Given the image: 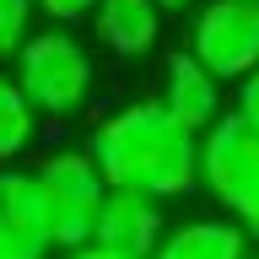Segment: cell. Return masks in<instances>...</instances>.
<instances>
[{
    "label": "cell",
    "mask_w": 259,
    "mask_h": 259,
    "mask_svg": "<svg viewBox=\"0 0 259 259\" xmlns=\"http://www.w3.org/2000/svg\"><path fill=\"white\" fill-rule=\"evenodd\" d=\"M162 11H184V6H200V0H157Z\"/></svg>",
    "instance_id": "17"
},
{
    "label": "cell",
    "mask_w": 259,
    "mask_h": 259,
    "mask_svg": "<svg viewBox=\"0 0 259 259\" xmlns=\"http://www.w3.org/2000/svg\"><path fill=\"white\" fill-rule=\"evenodd\" d=\"M54 259H130V254H113V248H103V243H76V248H54Z\"/></svg>",
    "instance_id": "16"
},
{
    "label": "cell",
    "mask_w": 259,
    "mask_h": 259,
    "mask_svg": "<svg viewBox=\"0 0 259 259\" xmlns=\"http://www.w3.org/2000/svg\"><path fill=\"white\" fill-rule=\"evenodd\" d=\"M254 243L238 216H194V222L167 227L151 259H248Z\"/></svg>",
    "instance_id": "10"
},
{
    "label": "cell",
    "mask_w": 259,
    "mask_h": 259,
    "mask_svg": "<svg viewBox=\"0 0 259 259\" xmlns=\"http://www.w3.org/2000/svg\"><path fill=\"white\" fill-rule=\"evenodd\" d=\"M232 216H238V222H243V232H248V243H254V248H259V178H254V184H248V194H243V200H238V210H232Z\"/></svg>",
    "instance_id": "15"
},
{
    "label": "cell",
    "mask_w": 259,
    "mask_h": 259,
    "mask_svg": "<svg viewBox=\"0 0 259 259\" xmlns=\"http://www.w3.org/2000/svg\"><path fill=\"white\" fill-rule=\"evenodd\" d=\"M248 259H259V254H248Z\"/></svg>",
    "instance_id": "18"
},
{
    "label": "cell",
    "mask_w": 259,
    "mask_h": 259,
    "mask_svg": "<svg viewBox=\"0 0 259 259\" xmlns=\"http://www.w3.org/2000/svg\"><path fill=\"white\" fill-rule=\"evenodd\" d=\"M232 113H243L259 130V70H248L243 81H232Z\"/></svg>",
    "instance_id": "14"
},
{
    "label": "cell",
    "mask_w": 259,
    "mask_h": 259,
    "mask_svg": "<svg viewBox=\"0 0 259 259\" xmlns=\"http://www.w3.org/2000/svg\"><path fill=\"white\" fill-rule=\"evenodd\" d=\"M92 27H97V44L108 49V54L141 60L162 38V6L157 0H97Z\"/></svg>",
    "instance_id": "9"
},
{
    "label": "cell",
    "mask_w": 259,
    "mask_h": 259,
    "mask_svg": "<svg viewBox=\"0 0 259 259\" xmlns=\"http://www.w3.org/2000/svg\"><path fill=\"white\" fill-rule=\"evenodd\" d=\"M16 81L44 119H76L97 92V65L70 27H38L16 49Z\"/></svg>",
    "instance_id": "2"
},
{
    "label": "cell",
    "mask_w": 259,
    "mask_h": 259,
    "mask_svg": "<svg viewBox=\"0 0 259 259\" xmlns=\"http://www.w3.org/2000/svg\"><path fill=\"white\" fill-rule=\"evenodd\" d=\"M259 178V130L243 113H222L216 124L200 130V189L232 216L248 184Z\"/></svg>",
    "instance_id": "5"
},
{
    "label": "cell",
    "mask_w": 259,
    "mask_h": 259,
    "mask_svg": "<svg viewBox=\"0 0 259 259\" xmlns=\"http://www.w3.org/2000/svg\"><path fill=\"white\" fill-rule=\"evenodd\" d=\"M38 11H44L54 27H76V22H92L97 0H38Z\"/></svg>",
    "instance_id": "13"
},
{
    "label": "cell",
    "mask_w": 259,
    "mask_h": 259,
    "mask_svg": "<svg viewBox=\"0 0 259 259\" xmlns=\"http://www.w3.org/2000/svg\"><path fill=\"white\" fill-rule=\"evenodd\" d=\"M38 119H44V113L32 108V97L22 92L16 70H0V167H6V162H16V157L32 146Z\"/></svg>",
    "instance_id": "11"
},
{
    "label": "cell",
    "mask_w": 259,
    "mask_h": 259,
    "mask_svg": "<svg viewBox=\"0 0 259 259\" xmlns=\"http://www.w3.org/2000/svg\"><path fill=\"white\" fill-rule=\"evenodd\" d=\"M162 238H167L162 200H151L141 189H108V200L97 210V227H92V243H103L113 254H130V259H151Z\"/></svg>",
    "instance_id": "7"
},
{
    "label": "cell",
    "mask_w": 259,
    "mask_h": 259,
    "mask_svg": "<svg viewBox=\"0 0 259 259\" xmlns=\"http://www.w3.org/2000/svg\"><path fill=\"white\" fill-rule=\"evenodd\" d=\"M32 173H38V189H44V205H49L54 243H60V248L87 243L92 227H97V210L108 200V178H103V167L92 162V151H81V146L49 151Z\"/></svg>",
    "instance_id": "3"
},
{
    "label": "cell",
    "mask_w": 259,
    "mask_h": 259,
    "mask_svg": "<svg viewBox=\"0 0 259 259\" xmlns=\"http://www.w3.org/2000/svg\"><path fill=\"white\" fill-rule=\"evenodd\" d=\"M189 54L222 81H243L248 70H259V0H200Z\"/></svg>",
    "instance_id": "4"
},
{
    "label": "cell",
    "mask_w": 259,
    "mask_h": 259,
    "mask_svg": "<svg viewBox=\"0 0 259 259\" xmlns=\"http://www.w3.org/2000/svg\"><path fill=\"white\" fill-rule=\"evenodd\" d=\"M54 227L38 189V173L0 167V259H54Z\"/></svg>",
    "instance_id": "6"
},
{
    "label": "cell",
    "mask_w": 259,
    "mask_h": 259,
    "mask_svg": "<svg viewBox=\"0 0 259 259\" xmlns=\"http://www.w3.org/2000/svg\"><path fill=\"white\" fill-rule=\"evenodd\" d=\"M87 151L103 167L108 189H141L162 205L200 189V130L173 119L157 97L124 103L108 119H97Z\"/></svg>",
    "instance_id": "1"
},
{
    "label": "cell",
    "mask_w": 259,
    "mask_h": 259,
    "mask_svg": "<svg viewBox=\"0 0 259 259\" xmlns=\"http://www.w3.org/2000/svg\"><path fill=\"white\" fill-rule=\"evenodd\" d=\"M222 87L227 81L210 70V65H200L189 54V49H178V54H167V65H162V76H157V103L173 119H184L189 130H205L222 119Z\"/></svg>",
    "instance_id": "8"
},
{
    "label": "cell",
    "mask_w": 259,
    "mask_h": 259,
    "mask_svg": "<svg viewBox=\"0 0 259 259\" xmlns=\"http://www.w3.org/2000/svg\"><path fill=\"white\" fill-rule=\"evenodd\" d=\"M38 0H0V60H16V49L32 38Z\"/></svg>",
    "instance_id": "12"
}]
</instances>
